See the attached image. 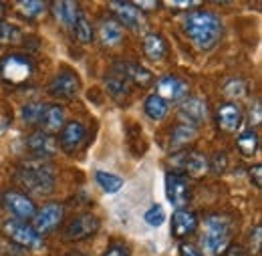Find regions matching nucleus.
Here are the masks:
<instances>
[{
  "instance_id": "obj_16",
  "label": "nucleus",
  "mask_w": 262,
  "mask_h": 256,
  "mask_svg": "<svg viewBox=\"0 0 262 256\" xmlns=\"http://www.w3.org/2000/svg\"><path fill=\"white\" fill-rule=\"evenodd\" d=\"M85 137H87L85 125L79 123V121H71V123H65V127L61 129V137H59L57 143L61 145V150L65 154L73 156L81 150V145L85 143Z\"/></svg>"
},
{
  "instance_id": "obj_1",
  "label": "nucleus",
  "mask_w": 262,
  "mask_h": 256,
  "mask_svg": "<svg viewBox=\"0 0 262 256\" xmlns=\"http://www.w3.org/2000/svg\"><path fill=\"white\" fill-rule=\"evenodd\" d=\"M184 32L196 45V49L210 51L222 38L224 29H222V20L218 14L204 10V8H198V10L188 12V16L184 20Z\"/></svg>"
},
{
  "instance_id": "obj_43",
  "label": "nucleus",
  "mask_w": 262,
  "mask_h": 256,
  "mask_svg": "<svg viewBox=\"0 0 262 256\" xmlns=\"http://www.w3.org/2000/svg\"><path fill=\"white\" fill-rule=\"evenodd\" d=\"M180 252H182V256H204L196 246H192V244H182V246H180Z\"/></svg>"
},
{
  "instance_id": "obj_30",
  "label": "nucleus",
  "mask_w": 262,
  "mask_h": 256,
  "mask_svg": "<svg viewBox=\"0 0 262 256\" xmlns=\"http://www.w3.org/2000/svg\"><path fill=\"white\" fill-rule=\"evenodd\" d=\"M45 109H47V105H45V103L34 101V103H27V105L23 107L20 115H23V119H25L29 125H38V123H40V119H42Z\"/></svg>"
},
{
  "instance_id": "obj_8",
  "label": "nucleus",
  "mask_w": 262,
  "mask_h": 256,
  "mask_svg": "<svg viewBox=\"0 0 262 256\" xmlns=\"http://www.w3.org/2000/svg\"><path fill=\"white\" fill-rule=\"evenodd\" d=\"M81 91V79L75 71L61 69L49 83V93L63 101H73Z\"/></svg>"
},
{
  "instance_id": "obj_11",
  "label": "nucleus",
  "mask_w": 262,
  "mask_h": 256,
  "mask_svg": "<svg viewBox=\"0 0 262 256\" xmlns=\"http://www.w3.org/2000/svg\"><path fill=\"white\" fill-rule=\"evenodd\" d=\"M111 71L119 73L129 85H135L139 89H147L156 83V77L149 69H145L143 65H137L133 61H117V63L111 67Z\"/></svg>"
},
{
  "instance_id": "obj_5",
  "label": "nucleus",
  "mask_w": 262,
  "mask_h": 256,
  "mask_svg": "<svg viewBox=\"0 0 262 256\" xmlns=\"http://www.w3.org/2000/svg\"><path fill=\"white\" fill-rule=\"evenodd\" d=\"M2 232L10 242H14V244H18L23 248H38L42 244V236L34 230L33 224L16 220V218L6 220L2 224Z\"/></svg>"
},
{
  "instance_id": "obj_15",
  "label": "nucleus",
  "mask_w": 262,
  "mask_h": 256,
  "mask_svg": "<svg viewBox=\"0 0 262 256\" xmlns=\"http://www.w3.org/2000/svg\"><path fill=\"white\" fill-rule=\"evenodd\" d=\"M244 111L238 103H224L216 109V125L224 133H236L242 127Z\"/></svg>"
},
{
  "instance_id": "obj_7",
  "label": "nucleus",
  "mask_w": 262,
  "mask_h": 256,
  "mask_svg": "<svg viewBox=\"0 0 262 256\" xmlns=\"http://www.w3.org/2000/svg\"><path fill=\"white\" fill-rule=\"evenodd\" d=\"M173 169L171 174H188L190 178H204L210 172V158H206L200 152H184L180 156H173Z\"/></svg>"
},
{
  "instance_id": "obj_21",
  "label": "nucleus",
  "mask_w": 262,
  "mask_h": 256,
  "mask_svg": "<svg viewBox=\"0 0 262 256\" xmlns=\"http://www.w3.org/2000/svg\"><path fill=\"white\" fill-rule=\"evenodd\" d=\"M105 91L107 95L111 97L113 101L117 103H127V99L131 95V85L115 71H111L107 77H105Z\"/></svg>"
},
{
  "instance_id": "obj_6",
  "label": "nucleus",
  "mask_w": 262,
  "mask_h": 256,
  "mask_svg": "<svg viewBox=\"0 0 262 256\" xmlns=\"http://www.w3.org/2000/svg\"><path fill=\"white\" fill-rule=\"evenodd\" d=\"M99 218L93 212H83V214H77L73 216L69 222H67L65 230H63V236L69 242H79V240H87L91 236H95L99 230Z\"/></svg>"
},
{
  "instance_id": "obj_36",
  "label": "nucleus",
  "mask_w": 262,
  "mask_h": 256,
  "mask_svg": "<svg viewBox=\"0 0 262 256\" xmlns=\"http://www.w3.org/2000/svg\"><path fill=\"white\" fill-rule=\"evenodd\" d=\"M226 165H228V158H226L224 152H218V154L212 158V161H210V169H212L214 174H218V176L226 172Z\"/></svg>"
},
{
  "instance_id": "obj_18",
  "label": "nucleus",
  "mask_w": 262,
  "mask_h": 256,
  "mask_svg": "<svg viewBox=\"0 0 262 256\" xmlns=\"http://www.w3.org/2000/svg\"><path fill=\"white\" fill-rule=\"evenodd\" d=\"M180 117L184 119V123L200 127L206 121V117H208V105H206V101L204 99H198V97H186L180 103Z\"/></svg>"
},
{
  "instance_id": "obj_25",
  "label": "nucleus",
  "mask_w": 262,
  "mask_h": 256,
  "mask_svg": "<svg viewBox=\"0 0 262 256\" xmlns=\"http://www.w3.org/2000/svg\"><path fill=\"white\" fill-rule=\"evenodd\" d=\"M198 137V127L194 125H188V123H178L173 131H171V137H169V145L173 150H184L190 141H194Z\"/></svg>"
},
{
  "instance_id": "obj_27",
  "label": "nucleus",
  "mask_w": 262,
  "mask_h": 256,
  "mask_svg": "<svg viewBox=\"0 0 262 256\" xmlns=\"http://www.w3.org/2000/svg\"><path fill=\"white\" fill-rule=\"evenodd\" d=\"M143 111H145V115H147L149 119H154V121H162L165 115L169 113V105L165 103L162 97L149 95L147 99H145V103H143Z\"/></svg>"
},
{
  "instance_id": "obj_29",
  "label": "nucleus",
  "mask_w": 262,
  "mask_h": 256,
  "mask_svg": "<svg viewBox=\"0 0 262 256\" xmlns=\"http://www.w3.org/2000/svg\"><path fill=\"white\" fill-rule=\"evenodd\" d=\"M95 180H97V184L105 194H117L123 188V180L119 176H115V174L95 172Z\"/></svg>"
},
{
  "instance_id": "obj_41",
  "label": "nucleus",
  "mask_w": 262,
  "mask_h": 256,
  "mask_svg": "<svg viewBox=\"0 0 262 256\" xmlns=\"http://www.w3.org/2000/svg\"><path fill=\"white\" fill-rule=\"evenodd\" d=\"M133 4H135V6H137L141 12H143V14H145V10H156V8H160V2H156V0H154V2L139 0V2H133Z\"/></svg>"
},
{
  "instance_id": "obj_10",
  "label": "nucleus",
  "mask_w": 262,
  "mask_h": 256,
  "mask_svg": "<svg viewBox=\"0 0 262 256\" xmlns=\"http://www.w3.org/2000/svg\"><path fill=\"white\" fill-rule=\"evenodd\" d=\"M63 216H65L63 204H59V202H49V204H45L42 208H36V214H34V218H33V228L40 236H45V234L53 232L57 226L63 222Z\"/></svg>"
},
{
  "instance_id": "obj_40",
  "label": "nucleus",
  "mask_w": 262,
  "mask_h": 256,
  "mask_svg": "<svg viewBox=\"0 0 262 256\" xmlns=\"http://www.w3.org/2000/svg\"><path fill=\"white\" fill-rule=\"evenodd\" d=\"M164 4L167 8H186V10L200 6V2H180V0H171V2H164Z\"/></svg>"
},
{
  "instance_id": "obj_34",
  "label": "nucleus",
  "mask_w": 262,
  "mask_h": 256,
  "mask_svg": "<svg viewBox=\"0 0 262 256\" xmlns=\"http://www.w3.org/2000/svg\"><path fill=\"white\" fill-rule=\"evenodd\" d=\"M145 222L149 226H162L165 222V212L162 206H151L147 212H145Z\"/></svg>"
},
{
  "instance_id": "obj_35",
  "label": "nucleus",
  "mask_w": 262,
  "mask_h": 256,
  "mask_svg": "<svg viewBox=\"0 0 262 256\" xmlns=\"http://www.w3.org/2000/svg\"><path fill=\"white\" fill-rule=\"evenodd\" d=\"M260 242H262V224H256L250 230V238H248V250H250V254L258 256V252H260Z\"/></svg>"
},
{
  "instance_id": "obj_23",
  "label": "nucleus",
  "mask_w": 262,
  "mask_h": 256,
  "mask_svg": "<svg viewBox=\"0 0 262 256\" xmlns=\"http://www.w3.org/2000/svg\"><path fill=\"white\" fill-rule=\"evenodd\" d=\"M167 40L160 32H147L143 36V53L151 61H164L167 57Z\"/></svg>"
},
{
  "instance_id": "obj_26",
  "label": "nucleus",
  "mask_w": 262,
  "mask_h": 256,
  "mask_svg": "<svg viewBox=\"0 0 262 256\" xmlns=\"http://www.w3.org/2000/svg\"><path fill=\"white\" fill-rule=\"evenodd\" d=\"M258 143H260L258 133H256L252 127L246 129V131H242V133L236 137V147H238V152H240L242 156H246V158H250V156L256 154Z\"/></svg>"
},
{
  "instance_id": "obj_12",
  "label": "nucleus",
  "mask_w": 262,
  "mask_h": 256,
  "mask_svg": "<svg viewBox=\"0 0 262 256\" xmlns=\"http://www.w3.org/2000/svg\"><path fill=\"white\" fill-rule=\"evenodd\" d=\"M156 87H158L156 95L162 97L167 105L169 103H182L188 97V93H190L188 81H184L182 77H176V75H164L156 83Z\"/></svg>"
},
{
  "instance_id": "obj_38",
  "label": "nucleus",
  "mask_w": 262,
  "mask_h": 256,
  "mask_svg": "<svg viewBox=\"0 0 262 256\" xmlns=\"http://www.w3.org/2000/svg\"><path fill=\"white\" fill-rule=\"evenodd\" d=\"M248 174H250V182L254 184V188H258V190H260V188H262V165H260V163L252 165Z\"/></svg>"
},
{
  "instance_id": "obj_32",
  "label": "nucleus",
  "mask_w": 262,
  "mask_h": 256,
  "mask_svg": "<svg viewBox=\"0 0 262 256\" xmlns=\"http://www.w3.org/2000/svg\"><path fill=\"white\" fill-rule=\"evenodd\" d=\"M23 40V32L18 31L14 25L0 20V45H16Z\"/></svg>"
},
{
  "instance_id": "obj_14",
  "label": "nucleus",
  "mask_w": 262,
  "mask_h": 256,
  "mask_svg": "<svg viewBox=\"0 0 262 256\" xmlns=\"http://www.w3.org/2000/svg\"><path fill=\"white\" fill-rule=\"evenodd\" d=\"M109 8L121 27L131 31H139L143 27V12L133 2H109Z\"/></svg>"
},
{
  "instance_id": "obj_2",
  "label": "nucleus",
  "mask_w": 262,
  "mask_h": 256,
  "mask_svg": "<svg viewBox=\"0 0 262 256\" xmlns=\"http://www.w3.org/2000/svg\"><path fill=\"white\" fill-rule=\"evenodd\" d=\"M14 178L27 192L34 196H49L55 190V165L51 160L31 158L20 161Z\"/></svg>"
},
{
  "instance_id": "obj_42",
  "label": "nucleus",
  "mask_w": 262,
  "mask_h": 256,
  "mask_svg": "<svg viewBox=\"0 0 262 256\" xmlns=\"http://www.w3.org/2000/svg\"><path fill=\"white\" fill-rule=\"evenodd\" d=\"M222 256H246V250H244L240 244H230Z\"/></svg>"
},
{
  "instance_id": "obj_31",
  "label": "nucleus",
  "mask_w": 262,
  "mask_h": 256,
  "mask_svg": "<svg viewBox=\"0 0 262 256\" xmlns=\"http://www.w3.org/2000/svg\"><path fill=\"white\" fill-rule=\"evenodd\" d=\"M73 31H75V36H77V40H79V42H83V45H87V42H91V40L95 38L93 25H91V23H89L85 16H81V18L75 23Z\"/></svg>"
},
{
  "instance_id": "obj_39",
  "label": "nucleus",
  "mask_w": 262,
  "mask_h": 256,
  "mask_svg": "<svg viewBox=\"0 0 262 256\" xmlns=\"http://www.w3.org/2000/svg\"><path fill=\"white\" fill-rule=\"evenodd\" d=\"M250 125H260V99L254 101V109H250Z\"/></svg>"
},
{
  "instance_id": "obj_19",
  "label": "nucleus",
  "mask_w": 262,
  "mask_h": 256,
  "mask_svg": "<svg viewBox=\"0 0 262 256\" xmlns=\"http://www.w3.org/2000/svg\"><path fill=\"white\" fill-rule=\"evenodd\" d=\"M198 220L196 212L192 210H176L173 216H171V236L176 240H186L188 236H192L198 230Z\"/></svg>"
},
{
  "instance_id": "obj_9",
  "label": "nucleus",
  "mask_w": 262,
  "mask_h": 256,
  "mask_svg": "<svg viewBox=\"0 0 262 256\" xmlns=\"http://www.w3.org/2000/svg\"><path fill=\"white\" fill-rule=\"evenodd\" d=\"M2 206L16 218V220H33L34 214H36V204L31 196L23 192H16V190H8V192L2 194Z\"/></svg>"
},
{
  "instance_id": "obj_3",
  "label": "nucleus",
  "mask_w": 262,
  "mask_h": 256,
  "mask_svg": "<svg viewBox=\"0 0 262 256\" xmlns=\"http://www.w3.org/2000/svg\"><path fill=\"white\" fill-rule=\"evenodd\" d=\"M206 232L200 242V252L204 256H222L232 240V222L224 214H210L204 220Z\"/></svg>"
},
{
  "instance_id": "obj_45",
  "label": "nucleus",
  "mask_w": 262,
  "mask_h": 256,
  "mask_svg": "<svg viewBox=\"0 0 262 256\" xmlns=\"http://www.w3.org/2000/svg\"><path fill=\"white\" fill-rule=\"evenodd\" d=\"M2 12H4V4L0 2V14H2Z\"/></svg>"
},
{
  "instance_id": "obj_13",
  "label": "nucleus",
  "mask_w": 262,
  "mask_h": 256,
  "mask_svg": "<svg viewBox=\"0 0 262 256\" xmlns=\"http://www.w3.org/2000/svg\"><path fill=\"white\" fill-rule=\"evenodd\" d=\"M165 194H167V200L171 202V206L182 210L192 200V186L184 176L169 172L165 176Z\"/></svg>"
},
{
  "instance_id": "obj_20",
  "label": "nucleus",
  "mask_w": 262,
  "mask_h": 256,
  "mask_svg": "<svg viewBox=\"0 0 262 256\" xmlns=\"http://www.w3.org/2000/svg\"><path fill=\"white\" fill-rule=\"evenodd\" d=\"M38 127H40V131H45V133H49V135L59 133L61 129L65 127V109H63L61 105H57V103L47 105Z\"/></svg>"
},
{
  "instance_id": "obj_37",
  "label": "nucleus",
  "mask_w": 262,
  "mask_h": 256,
  "mask_svg": "<svg viewBox=\"0 0 262 256\" xmlns=\"http://www.w3.org/2000/svg\"><path fill=\"white\" fill-rule=\"evenodd\" d=\"M103 256H129V246L123 242H111Z\"/></svg>"
},
{
  "instance_id": "obj_33",
  "label": "nucleus",
  "mask_w": 262,
  "mask_h": 256,
  "mask_svg": "<svg viewBox=\"0 0 262 256\" xmlns=\"http://www.w3.org/2000/svg\"><path fill=\"white\" fill-rule=\"evenodd\" d=\"M248 93V89H246V83L242 81V79H238V77H232L226 81V85H224V95L226 97H234V99H242V97H246Z\"/></svg>"
},
{
  "instance_id": "obj_24",
  "label": "nucleus",
  "mask_w": 262,
  "mask_h": 256,
  "mask_svg": "<svg viewBox=\"0 0 262 256\" xmlns=\"http://www.w3.org/2000/svg\"><path fill=\"white\" fill-rule=\"evenodd\" d=\"M99 38L105 47H115L123 40V27L115 18H103L99 25Z\"/></svg>"
},
{
  "instance_id": "obj_44",
  "label": "nucleus",
  "mask_w": 262,
  "mask_h": 256,
  "mask_svg": "<svg viewBox=\"0 0 262 256\" xmlns=\"http://www.w3.org/2000/svg\"><path fill=\"white\" fill-rule=\"evenodd\" d=\"M65 256H85V254H83V252H75V250H73V252H67Z\"/></svg>"
},
{
  "instance_id": "obj_28",
  "label": "nucleus",
  "mask_w": 262,
  "mask_h": 256,
  "mask_svg": "<svg viewBox=\"0 0 262 256\" xmlns=\"http://www.w3.org/2000/svg\"><path fill=\"white\" fill-rule=\"evenodd\" d=\"M16 6H18L20 16H25L29 20H34L40 14H45V10H47L49 4L47 2H40V0H20V2H16Z\"/></svg>"
},
{
  "instance_id": "obj_17",
  "label": "nucleus",
  "mask_w": 262,
  "mask_h": 256,
  "mask_svg": "<svg viewBox=\"0 0 262 256\" xmlns=\"http://www.w3.org/2000/svg\"><path fill=\"white\" fill-rule=\"evenodd\" d=\"M27 147H29V152L33 154L34 158L51 160L57 154L59 143H57V139L53 135H49V133H45V131L38 129V131H34V133H31L27 137Z\"/></svg>"
},
{
  "instance_id": "obj_22",
  "label": "nucleus",
  "mask_w": 262,
  "mask_h": 256,
  "mask_svg": "<svg viewBox=\"0 0 262 256\" xmlns=\"http://www.w3.org/2000/svg\"><path fill=\"white\" fill-rule=\"evenodd\" d=\"M51 6H53V14L57 16V20L67 29H73L75 23L83 16L79 2H53Z\"/></svg>"
},
{
  "instance_id": "obj_4",
  "label": "nucleus",
  "mask_w": 262,
  "mask_h": 256,
  "mask_svg": "<svg viewBox=\"0 0 262 256\" xmlns=\"http://www.w3.org/2000/svg\"><path fill=\"white\" fill-rule=\"evenodd\" d=\"M34 71H36V67L29 55L10 53L0 59V79L12 87L29 83L34 77Z\"/></svg>"
}]
</instances>
